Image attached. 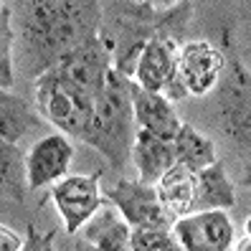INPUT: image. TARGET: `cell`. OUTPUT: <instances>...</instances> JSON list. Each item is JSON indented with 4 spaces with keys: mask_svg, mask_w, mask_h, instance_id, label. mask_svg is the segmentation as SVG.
Instances as JSON below:
<instances>
[{
    "mask_svg": "<svg viewBox=\"0 0 251 251\" xmlns=\"http://www.w3.org/2000/svg\"><path fill=\"white\" fill-rule=\"evenodd\" d=\"M101 23L99 0H23L10 3L13 69L38 79L66 53L97 36Z\"/></svg>",
    "mask_w": 251,
    "mask_h": 251,
    "instance_id": "obj_1",
    "label": "cell"
},
{
    "mask_svg": "<svg viewBox=\"0 0 251 251\" xmlns=\"http://www.w3.org/2000/svg\"><path fill=\"white\" fill-rule=\"evenodd\" d=\"M196 13V3H150V0H112L101 3V23L97 38L112 56V69L132 79L137 56L145 43L160 36L183 43V33Z\"/></svg>",
    "mask_w": 251,
    "mask_h": 251,
    "instance_id": "obj_2",
    "label": "cell"
},
{
    "mask_svg": "<svg viewBox=\"0 0 251 251\" xmlns=\"http://www.w3.org/2000/svg\"><path fill=\"white\" fill-rule=\"evenodd\" d=\"M137 135L135 112L129 99V79L112 69L104 89L94 99L92 120L81 142L107 157L114 173H122L129 162V150Z\"/></svg>",
    "mask_w": 251,
    "mask_h": 251,
    "instance_id": "obj_3",
    "label": "cell"
},
{
    "mask_svg": "<svg viewBox=\"0 0 251 251\" xmlns=\"http://www.w3.org/2000/svg\"><path fill=\"white\" fill-rule=\"evenodd\" d=\"M33 94L38 114L46 122H51L61 135H71L81 140L92 120L94 97L74 86L69 79H64L58 71H46L38 79H33Z\"/></svg>",
    "mask_w": 251,
    "mask_h": 251,
    "instance_id": "obj_4",
    "label": "cell"
},
{
    "mask_svg": "<svg viewBox=\"0 0 251 251\" xmlns=\"http://www.w3.org/2000/svg\"><path fill=\"white\" fill-rule=\"evenodd\" d=\"M178 49L180 43L170 38H160V36L150 38L137 56L135 74H132L129 81H135L145 92L162 94L168 101L188 99L178 79Z\"/></svg>",
    "mask_w": 251,
    "mask_h": 251,
    "instance_id": "obj_5",
    "label": "cell"
},
{
    "mask_svg": "<svg viewBox=\"0 0 251 251\" xmlns=\"http://www.w3.org/2000/svg\"><path fill=\"white\" fill-rule=\"evenodd\" d=\"M224 86H221V125L224 132L244 150H249L251 135V84L249 69L239 53H228L224 58Z\"/></svg>",
    "mask_w": 251,
    "mask_h": 251,
    "instance_id": "obj_6",
    "label": "cell"
},
{
    "mask_svg": "<svg viewBox=\"0 0 251 251\" xmlns=\"http://www.w3.org/2000/svg\"><path fill=\"white\" fill-rule=\"evenodd\" d=\"M101 196L120 211V216L127 221L132 231H170L173 226V218L162 211L157 201L155 185H145L132 178H120Z\"/></svg>",
    "mask_w": 251,
    "mask_h": 251,
    "instance_id": "obj_7",
    "label": "cell"
},
{
    "mask_svg": "<svg viewBox=\"0 0 251 251\" xmlns=\"http://www.w3.org/2000/svg\"><path fill=\"white\" fill-rule=\"evenodd\" d=\"M99 180H101V170H94L89 175H66L58 183H53L51 201L56 205L58 216H61L64 231L69 236L79 233V228L104 203Z\"/></svg>",
    "mask_w": 251,
    "mask_h": 251,
    "instance_id": "obj_8",
    "label": "cell"
},
{
    "mask_svg": "<svg viewBox=\"0 0 251 251\" xmlns=\"http://www.w3.org/2000/svg\"><path fill=\"white\" fill-rule=\"evenodd\" d=\"M170 233L183 251H231L236 239L228 211L188 213L173 221Z\"/></svg>",
    "mask_w": 251,
    "mask_h": 251,
    "instance_id": "obj_9",
    "label": "cell"
},
{
    "mask_svg": "<svg viewBox=\"0 0 251 251\" xmlns=\"http://www.w3.org/2000/svg\"><path fill=\"white\" fill-rule=\"evenodd\" d=\"M224 51L216 49L211 41L193 38L183 41L178 49V79L188 97L211 94L224 74Z\"/></svg>",
    "mask_w": 251,
    "mask_h": 251,
    "instance_id": "obj_10",
    "label": "cell"
},
{
    "mask_svg": "<svg viewBox=\"0 0 251 251\" xmlns=\"http://www.w3.org/2000/svg\"><path fill=\"white\" fill-rule=\"evenodd\" d=\"M53 71H58L74 86H79L81 92L97 99L112 74V56L104 49V43L94 36L89 41H84L81 46H76L71 53H66L53 66Z\"/></svg>",
    "mask_w": 251,
    "mask_h": 251,
    "instance_id": "obj_11",
    "label": "cell"
},
{
    "mask_svg": "<svg viewBox=\"0 0 251 251\" xmlns=\"http://www.w3.org/2000/svg\"><path fill=\"white\" fill-rule=\"evenodd\" d=\"M74 160V145L66 135L53 132L36 140L25 152V185L28 190H41L69 175Z\"/></svg>",
    "mask_w": 251,
    "mask_h": 251,
    "instance_id": "obj_12",
    "label": "cell"
},
{
    "mask_svg": "<svg viewBox=\"0 0 251 251\" xmlns=\"http://www.w3.org/2000/svg\"><path fill=\"white\" fill-rule=\"evenodd\" d=\"M129 99H132V112H135V125L137 129H145L155 137L162 140H175L183 120L175 112L173 101H168L162 94L145 92L135 81H129Z\"/></svg>",
    "mask_w": 251,
    "mask_h": 251,
    "instance_id": "obj_13",
    "label": "cell"
},
{
    "mask_svg": "<svg viewBox=\"0 0 251 251\" xmlns=\"http://www.w3.org/2000/svg\"><path fill=\"white\" fill-rule=\"evenodd\" d=\"M129 162L135 165L140 183L145 185H155L162 175H165L175 165V150L170 140L155 137L145 129H137L135 142L129 150Z\"/></svg>",
    "mask_w": 251,
    "mask_h": 251,
    "instance_id": "obj_14",
    "label": "cell"
},
{
    "mask_svg": "<svg viewBox=\"0 0 251 251\" xmlns=\"http://www.w3.org/2000/svg\"><path fill=\"white\" fill-rule=\"evenodd\" d=\"M79 233L81 241L97 246L99 251H129L132 228L107 198L94 211V216L79 228Z\"/></svg>",
    "mask_w": 251,
    "mask_h": 251,
    "instance_id": "obj_15",
    "label": "cell"
},
{
    "mask_svg": "<svg viewBox=\"0 0 251 251\" xmlns=\"http://www.w3.org/2000/svg\"><path fill=\"white\" fill-rule=\"evenodd\" d=\"M155 193L173 221H178L196 208V173L183 165H173L162 178L155 183Z\"/></svg>",
    "mask_w": 251,
    "mask_h": 251,
    "instance_id": "obj_16",
    "label": "cell"
},
{
    "mask_svg": "<svg viewBox=\"0 0 251 251\" xmlns=\"http://www.w3.org/2000/svg\"><path fill=\"white\" fill-rule=\"evenodd\" d=\"M36 129H43V117L38 109L28 104L21 94L0 89V140L18 145Z\"/></svg>",
    "mask_w": 251,
    "mask_h": 251,
    "instance_id": "obj_17",
    "label": "cell"
},
{
    "mask_svg": "<svg viewBox=\"0 0 251 251\" xmlns=\"http://www.w3.org/2000/svg\"><path fill=\"white\" fill-rule=\"evenodd\" d=\"M236 205V188L226 173V165L216 160L213 165L196 173V208L198 211H228Z\"/></svg>",
    "mask_w": 251,
    "mask_h": 251,
    "instance_id": "obj_18",
    "label": "cell"
},
{
    "mask_svg": "<svg viewBox=\"0 0 251 251\" xmlns=\"http://www.w3.org/2000/svg\"><path fill=\"white\" fill-rule=\"evenodd\" d=\"M173 150H175V165H183L193 173H201L208 165L218 160L216 155V145L211 137H205L203 132H198L193 125L183 122L178 135L173 140Z\"/></svg>",
    "mask_w": 251,
    "mask_h": 251,
    "instance_id": "obj_19",
    "label": "cell"
},
{
    "mask_svg": "<svg viewBox=\"0 0 251 251\" xmlns=\"http://www.w3.org/2000/svg\"><path fill=\"white\" fill-rule=\"evenodd\" d=\"M25 193V152L18 145L0 140V198L23 203Z\"/></svg>",
    "mask_w": 251,
    "mask_h": 251,
    "instance_id": "obj_20",
    "label": "cell"
},
{
    "mask_svg": "<svg viewBox=\"0 0 251 251\" xmlns=\"http://www.w3.org/2000/svg\"><path fill=\"white\" fill-rule=\"evenodd\" d=\"M13 28L10 3H0V89H13Z\"/></svg>",
    "mask_w": 251,
    "mask_h": 251,
    "instance_id": "obj_21",
    "label": "cell"
},
{
    "mask_svg": "<svg viewBox=\"0 0 251 251\" xmlns=\"http://www.w3.org/2000/svg\"><path fill=\"white\" fill-rule=\"evenodd\" d=\"M129 251H183L170 231H132Z\"/></svg>",
    "mask_w": 251,
    "mask_h": 251,
    "instance_id": "obj_22",
    "label": "cell"
},
{
    "mask_svg": "<svg viewBox=\"0 0 251 251\" xmlns=\"http://www.w3.org/2000/svg\"><path fill=\"white\" fill-rule=\"evenodd\" d=\"M53 239L56 231H41L33 224H28L23 236V251H53Z\"/></svg>",
    "mask_w": 251,
    "mask_h": 251,
    "instance_id": "obj_23",
    "label": "cell"
},
{
    "mask_svg": "<svg viewBox=\"0 0 251 251\" xmlns=\"http://www.w3.org/2000/svg\"><path fill=\"white\" fill-rule=\"evenodd\" d=\"M0 251H23V236L0 224Z\"/></svg>",
    "mask_w": 251,
    "mask_h": 251,
    "instance_id": "obj_24",
    "label": "cell"
},
{
    "mask_svg": "<svg viewBox=\"0 0 251 251\" xmlns=\"http://www.w3.org/2000/svg\"><path fill=\"white\" fill-rule=\"evenodd\" d=\"M249 249H251V233H249V221H246L244 236L239 239V244H236V251H249Z\"/></svg>",
    "mask_w": 251,
    "mask_h": 251,
    "instance_id": "obj_25",
    "label": "cell"
},
{
    "mask_svg": "<svg viewBox=\"0 0 251 251\" xmlns=\"http://www.w3.org/2000/svg\"><path fill=\"white\" fill-rule=\"evenodd\" d=\"M76 251H99V249H97V246H92V244H86V241H81V239H79V241H76Z\"/></svg>",
    "mask_w": 251,
    "mask_h": 251,
    "instance_id": "obj_26",
    "label": "cell"
}]
</instances>
